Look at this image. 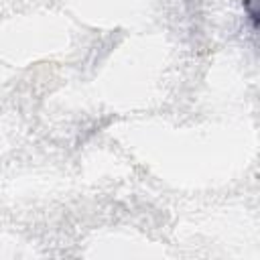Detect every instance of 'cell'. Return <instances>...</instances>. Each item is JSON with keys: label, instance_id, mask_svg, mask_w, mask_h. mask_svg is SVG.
Listing matches in <instances>:
<instances>
[{"label": "cell", "instance_id": "obj_1", "mask_svg": "<svg viewBox=\"0 0 260 260\" xmlns=\"http://www.w3.org/2000/svg\"><path fill=\"white\" fill-rule=\"evenodd\" d=\"M244 4H246V8H248V12H250V18H252V22H254V28H256V24H258V12L254 10V0H244Z\"/></svg>", "mask_w": 260, "mask_h": 260}]
</instances>
